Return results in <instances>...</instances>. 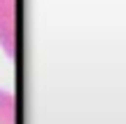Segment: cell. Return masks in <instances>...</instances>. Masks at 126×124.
I'll return each instance as SVG.
<instances>
[{"mask_svg": "<svg viewBox=\"0 0 126 124\" xmlns=\"http://www.w3.org/2000/svg\"><path fill=\"white\" fill-rule=\"evenodd\" d=\"M14 96L0 89V124H14Z\"/></svg>", "mask_w": 126, "mask_h": 124, "instance_id": "6da1fadb", "label": "cell"}]
</instances>
